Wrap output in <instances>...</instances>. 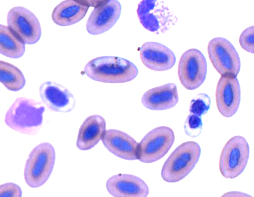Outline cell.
<instances>
[{"label": "cell", "mask_w": 254, "mask_h": 197, "mask_svg": "<svg viewBox=\"0 0 254 197\" xmlns=\"http://www.w3.org/2000/svg\"><path fill=\"white\" fill-rule=\"evenodd\" d=\"M45 107L41 102L26 97L17 98L7 111L5 122L14 131L30 135L36 134L43 124Z\"/></svg>", "instance_id": "7a4b0ae2"}, {"label": "cell", "mask_w": 254, "mask_h": 197, "mask_svg": "<svg viewBox=\"0 0 254 197\" xmlns=\"http://www.w3.org/2000/svg\"><path fill=\"white\" fill-rule=\"evenodd\" d=\"M39 92L43 102L51 111L67 113L75 107V100L73 95L60 84L46 81L41 84Z\"/></svg>", "instance_id": "4fadbf2b"}, {"label": "cell", "mask_w": 254, "mask_h": 197, "mask_svg": "<svg viewBox=\"0 0 254 197\" xmlns=\"http://www.w3.org/2000/svg\"><path fill=\"white\" fill-rule=\"evenodd\" d=\"M25 51V43L8 26L0 25V53L12 59H19Z\"/></svg>", "instance_id": "ffe728a7"}, {"label": "cell", "mask_w": 254, "mask_h": 197, "mask_svg": "<svg viewBox=\"0 0 254 197\" xmlns=\"http://www.w3.org/2000/svg\"><path fill=\"white\" fill-rule=\"evenodd\" d=\"M106 122L99 115L87 118L81 125L76 145L81 150H90L102 140L106 132Z\"/></svg>", "instance_id": "ac0fdd59"}, {"label": "cell", "mask_w": 254, "mask_h": 197, "mask_svg": "<svg viewBox=\"0 0 254 197\" xmlns=\"http://www.w3.org/2000/svg\"><path fill=\"white\" fill-rule=\"evenodd\" d=\"M87 21L86 30L92 35L103 34L111 29L118 21L122 7L117 0L99 1Z\"/></svg>", "instance_id": "8fae6325"}, {"label": "cell", "mask_w": 254, "mask_h": 197, "mask_svg": "<svg viewBox=\"0 0 254 197\" xmlns=\"http://www.w3.org/2000/svg\"><path fill=\"white\" fill-rule=\"evenodd\" d=\"M22 189L19 186L13 183H7L0 186V197H21Z\"/></svg>", "instance_id": "d4e9b609"}, {"label": "cell", "mask_w": 254, "mask_h": 197, "mask_svg": "<svg viewBox=\"0 0 254 197\" xmlns=\"http://www.w3.org/2000/svg\"><path fill=\"white\" fill-rule=\"evenodd\" d=\"M0 81L9 90L18 91L26 85L25 77L22 71L9 63L0 61Z\"/></svg>", "instance_id": "44dd1931"}, {"label": "cell", "mask_w": 254, "mask_h": 197, "mask_svg": "<svg viewBox=\"0 0 254 197\" xmlns=\"http://www.w3.org/2000/svg\"><path fill=\"white\" fill-rule=\"evenodd\" d=\"M202 127L201 117L192 114L188 117L185 126L186 133L194 137L199 135Z\"/></svg>", "instance_id": "603a6c76"}, {"label": "cell", "mask_w": 254, "mask_h": 197, "mask_svg": "<svg viewBox=\"0 0 254 197\" xmlns=\"http://www.w3.org/2000/svg\"><path fill=\"white\" fill-rule=\"evenodd\" d=\"M175 139V133L170 128L160 127L154 129L139 143L138 160L145 163L160 160L169 151Z\"/></svg>", "instance_id": "52a82bcc"}, {"label": "cell", "mask_w": 254, "mask_h": 197, "mask_svg": "<svg viewBox=\"0 0 254 197\" xmlns=\"http://www.w3.org/2000/svg\"><path fill=\"white\" fill-rule=\"evenodd\" d=\"M137 14L142 26L157 34L164 33L177 22V18L163 2L144 0L138 5Z\"/></svg>", "instance_id": "5b68a950"}, {"label": "cell", "mask_w": 254, "mask_h": 197, "mask_svg": "<svg viewBox=\"0 0 254 197\" xmlns=\"http://www.w3.org/2000/svg\"><path fill=\"white\" fill-rule=\"evenodd\" d=\"M179 102L177 85L169 83L152 88L143 95L142 103L152 111H164L175 107Z\"/></svg>", "instance_id": "e0dca14e"}, {"label": "cell", "mask_w": 254, "mask_h": 197, "mask_svg": "<svg viewBox=\"0 0 254 197\" xmlns=\"http://www.w3.org/2000/svg\"><path fill=\"white\" fill-rule=\"evenodd\" d=\"M249 155V145L245 138L236 136L231 138L220 156L219 168L222 175L231 179L239 176L247 166Z\"/></svg>", "instance_id": "8992f818"}, {"label": "cell", "mask_w": 254, "mask_h": 197, "mask_svg": "<svg viewBox=\"0 0 254 197\" xmlns=\"http://www.w3.org/2000/svg\"><path fill=\"white\" fill-rule=\"evenodd\" d=\"M216 101L223 116L231 118L235 115L241 101V89L237 77L221 76L216 87Z\"/></svg>", "instance_id": "7c38bea8"}, {"label": "cell", "mask_w": 254, "mask_h": 197, "mask_svg": "<svg viewBox=\"0 0 254 197\" xmlns=\"http://www.w3.org/2000/svg\"><path fill=\"white\" fill-rule=\"evenodd\" d=\"M84 72L90 78L97 81L121 83L135 79L139 70L135 65L128 60L105 56L89 61L85 67Z\"/></svg>", "instance_id": "6da1fadb"}, {"label": "cell", "mask_w": 254, "mask_h": 197, "mask_svg": "<svg viewBox=\"0 0 254 197\" xmlns=\"http://www.w3.org/2000/svg\"><path fill=\"white\" fill-rule=\"evenodd\" d=\"M239 43L241 47L246 51L254 53V28L251 26L245 29L241 34Z\"/></svg>", "instance_id": "cb8c5ba5"}, {"label": "cell", "mask_w": 254, "mask_h": 197, "mask_svg": "<svg viewBox=\"0 0 254 197\" xmlns=\"http://www.w3.org/2000/svg\"><path fill=\"white\" fill-rule=\"evenodd\" d=\"M56 161V151L50 143H42L35 147L26 162L25 180L31 188L43 186L49 179Z\"/></svg>", "instance_id": "277c9868"}, {"label": "cell", "mask_w": 254, "mask_h": 197, "mask_svg": "<svg viewBox=\"0 0 254 197\" xmlns=\"http://www.w3.org/2000/svg\"><path fill=\"white\" fill-rule=\"evenodd\" d=\"M109 193L115 197H146L149 193L147 184L140 178L130 174H119L106 183Z\"/></svg>", "instance_id": "5bb4252c"}, {"label": "cell", "mask_w": 254, "mask_h": 197, "mask_svg": "<svg viewBox=\"0 0 254 197\" xmlns=\"http://www.w3.org/2000/svg\"><path fill=\"white\" fill-rule=\"evenodd\" d=\"M85 1L65 0L56 7L52 19L58 25L69 26L77 23L85 16L90 6Z\"/></svg>", "instance_id": "d6986e66"}, {"label": "cell", "mask_w": 254, "mask_h": 197, "mask_svg": "<svg viewBox=\"0 0 254 197\" xmlns=\"http://www.w3.org/2000/svg\"><path fill=\"white\" fill-rule=\"evenodd\" d=\"M207 71L206 59L201 51L191 49L182 56L178 75L182 85L192 90L200 87L205 80Z\"/></svg>", "instance_id": "9c48e42d"}, {"label": "cell", "mask_w": 254, "mask_h": 197, "mask_svg": "<svg viewBox=\"0 0 254 197\" xmlns=\"http://www.w3.org/2000/svg\"><path fill=\"white\" fill-rule=\"evenodd\" d=\"M8 26L28 45L38 43L42 36L40 23L36 16L28 9L15 7L7 15Z\"/></svg>", "instance_id": "30bf717a"}, {"label": "cell", "mask_w": 254, "mask_h": 197, "mask_svg": "<svg viewBox=\"0 0 254 197\" xmlns=\"http://www.w3.org/2000/svg\"><path fill=\"white\" fill-rule=\"evenodd\" d=\"M140 52L143 64L153 70H168L173 68L176 62L174 53L161 43H146L140 48Z\"/></svg>", "instance_id": "9a60e30c"}, {"label": "cell", "mask_w": 254, "mask_h": 197, "mask_svg": "<svg viewBox=\"0 0 254 197\" xmlns=\"http://www.w3.org/2000/svg\"><path fill=\"white\" fill-rule=\"evenodd\" d=\"M210 105L209 96L205 93H200L191 102L190 111L191 114L201 117L208 112Z\"/></svg>", "instance_id": "7402d4cb"}, {"label": "cell", "mask_w": 254, "mask_h": 197, "mask_svg": "<svg viewBox=\"0 0 254 197\" xmlns=\"http://www.w3.org/2000/svg\"><path fill=\"white\" fill-rule=\"evenodd\" d=\"M201 154L199 145L194 141L185 142L170 155L163 166L162 178L169 183L179 182L193 170Z\"/></svg>", "instance_id": "3957f363"}, {"label": "cell", "mask_w": 254, "mask_h": 197, "mask_svg": "<svg viewBox=\"0 0 254 197\" xmlns=\"http://www.w3.org/2000/svg\"><path fill=\"white\" fill-rule=\"evenodd\" d=\"M208 53L214 67L221 76L237 77L241 61L231 42L221 37L214 38L208 44Z\"/></svg>", "instance_id": "ba28073f"}, {"label": "cell", "mask_w": 254, "mask_h": 197, "mask_svg": "<svg viewBox=\"0 0 254 197\" xmlns=\"http://www.w3.org/2000/svg\"><path fill=\"white\" fill-rule=\"evenodd\" d=\"M102 141L104 146L114 155L127 160L138 159L139 143L128 134L109 130L106 131Z\"/></svg>", "instance_id": "2e32d148"}]
</instances>
